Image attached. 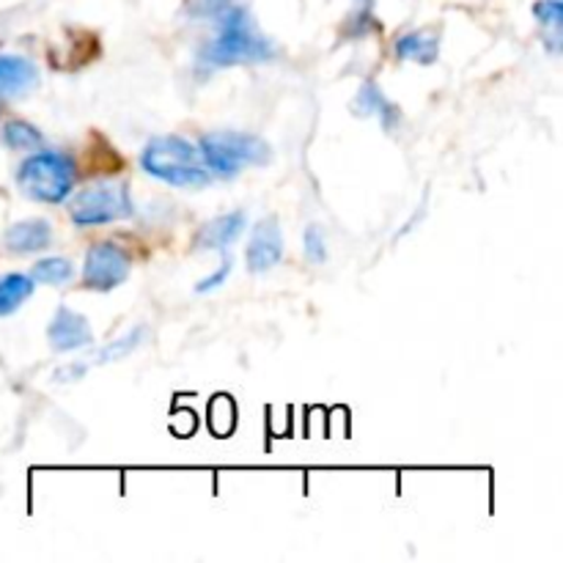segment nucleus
I'll return each mask as SVG.
<instances>
[{"mask_svg":"<svg viewBox=\"0 0 563 563\" xmlns=\"http://www.w3.org/2000/svg\"><path fill=\"white\" fill-rule=\"evenodd\" d=\"M220 31L207 47L201 49L203 66H234L251 60H269L275 55L273 42L253 27L245 9H223L214 14Z\"/></svg>","mask_w":563,"mask_h":563,"instance_id":"f257e3e1","label":"nucleus"},{"mask_svg":"<svg viewBox=\"0 0 563 563\" xmlns=\"http://www.w3.org/2000/svg\"><path fill=\"white\" fill-rule=\"evenodd\" d=\"M143 170L154 179L174 187H203L209 181V168L203 165L201 152L179 135H159L148 141L141 157Z\"/></svg>","mask_w":563,"mask_h":563,"instance_id":"f03ea898","label":"nucleus"},{"mask_svg":"<svg viewBox=\"0 0 563 563\" xmlns=\"http://www.w3.org/2000/svg\"><path fill=\"white\" fill-rule=\"evenodd\" d=\"M77 165L64 152H36L16 170V185L27 198L42 203H64L75 190Z\"/></svg>","mask_w":563,"mask_h":563,"instance_id":"7ed1b4c3","label":"nucleus"},{"mask_svg":"<svg viewBox=\"0 0 563 563\" xmlns=\"http://www.w3.org/2000/svg\"><path fill=\"white\" fill-rule=\"evenodd\" d=\"M203 165L218 176H234L240 174L245 165H267L273 152H269L267 141L247 132H209L198 143Z\"/></svg>","mask_w":563,"mask_h":563,"instance_id":"20e7f679","label":"nucleus"},{"mask_svg":"<svg viewBox=\"0 0 563 563\" xmlns=\"http://www.w3.org/2000/svg\"><path fill=\"white\" fill-rule=\"evenodd\" d=\"M69 214L77 225H104L113 220L130 218L132 201L124 185L99 181V185L82 187L69 203Z\"/></svg>","mask_w":563,"mask_h":563,"instance_id":"39448f33","label":"nucleus"},{"mask_svg":"<svg viewBox=\"0 0 563 563\" xmlns=\"http://www.w3.org/2000/svg\"><path fill=\"white\" fill-rule=\"evenodd\" d=\"M130 278V256L115 242H97L88 247L82 264V284L93 291H110Z\"/></svg>","mask_w":563,"mask_h":563,"instance_id":"423d86ee","label":"nucleus"},{"mask_svg":"<svg viewBox=\"0 0 563 563\" xmlns=\"http://www.w3.org/2000/svg\"><path fill=\"white\" fill-rule=\"evenodd\" d=\"M247 269L253 275L269 273L284 258V234H280L278 218L258 220L247 242Z\"/></svg>","mask_w":563,"mask_h":563,"instance_id":"0eeeda50","label":"nucleus"},{"mask_svg":"<svg viewBox=\"0 0 563 563\" xmlns=\"http://www.w3.org/2000/svg\"><path fill=\"white\" fill-rule=\"evenodd\" d=\"M47 341L55 352L82 350V346H88L93 341L91 324H88V319L82 313L60 306L47 328Z\"/></svg>","mask_w":563,"mask_h":563,"instance_id":"6e6552de","label":"nucleus"},{"mask_svg":"<svg viewBox=\"0 0 563 563\" xmlns=\"http://www.w3.org/2000/svg\"><path fill=\"white\" fill-rule=\"evenodd\" d=\"M245 225H247L245 212L220 214V218L209 220V223H203L201 229H198L196 247L198 251H225L231 242L240 240Z\"/></svg>","mask_w":563,"mask_h":563,"instance_id":"1a4fd4ad","label":"nucleus"},{"mask_svg":"<svg viewBox=\"0 0 563 563\" xmlns=\"http://www.w3.org/2000/svg\"><path fill=\"white\" fill-rule=\"evenodd\" d=\"M352 110H355V115H361V119H374V115H377V119L383 121L385 130H394V126L401 121L399 108H396V104L379 91L377 82L372 80L363 82L357 97L352 99Z\"/></svg>","mask_w":563,"mask_h":563,"instance_id":"9d476101","label":"nucleus"},{"mask_svg":"<svg viewBox=\"0 0 563 563\" xmlns=\"http://www.w3.org/2000/svg\"><path fill=\"white\" fill-rule=\"evenodd\" d=\"M3 242L11 253H38L53 242V225L42 218L20 220L5 231Z\"/></svg>","mask_w":563,"mask_h":563,"instance_id":"9b49d317","label":"nucleus"},{"mask_svg":"<svg viewBox=\"0 0 563 563\" xmlns=\"http://www.w3.org/2000/svg\"><path fill=\"white\" fill-rule=\"evenodd\" d=\"M38 82L36 66L22 55H0V97H22Z\"/></svg>","mask_w":563,"mask_h":563,"instance_id":"f8f14e48","label":"nucleus"},{"mask_svg":"<svg viewBox=\"0 0 563 563\" xmlns=\"http://www.w3.org/2000/svg\"><path fill=\"white\" fill-rule=\"evenodd\" d=\"M396 55L401 60H416V64H434L438 60V36L432 31H412L399 36Z\"/></svg>","mask_w":563,"mask_h":563,"instance_id":"ddd939ff","label":"nucleus"},{"mask_svg":"<svg viewBox=\"0 0 563 563\" xmlns=\"http://www.w3.org/2000/svg\"><path fill=\"white\" fill-rule=\"evenodd\" d=\"M33 286L36 280L22 273L3 275L0 278V317H11L14 311H20L27 297L33 295Z\"/></svg>","mask_w":563,"mask_h":563,"instance_id":"4468645a","label":"nucleus"},{"mask_svg":"<svg viewBox=\"0 0 563 563\" xmlns=\"http://www.w3.org/2000/svg\"><path fill=\"white\" fill-rule=\"evenodd\" d=\"M533 16L542 22L544 42H548L550 53H559L561 49V22H563V3L561 0H539L533 5Z\"/></svg>","mask_w":563,"mask_h":563,"instance_id":"2eb2a0df","label":"nucleus"},{"mask_svg":"<svg viewBox=\"0 0 563 563\" xmlns=\"http://www.w3.org/2000/svg\"><path fill=\"white\" fill-rule=\"evenodd\" d=\"M31 278L36 284H47V286H64L75 278V267H71L69 258L64 256H47L38 258L31 269Z\"/></svg>","mask_w":563,"mask_h":563,"instance_id":"dca6fc26","label":"nucleus"},{"mask_svg":"<svg viewBox=\"0 0 563 563\" xmlns=\"http://www.w3.org/2000/svg\"><path fill=\"white\" fill-rule=\"evenodd\" d=\"M146 335H148L146 328H135V330H132V333H126L124 339L110 341V344L104 346V350L97 352V363H113V361H121V357L132 355V352H135L137 346H141L143 341H146Z\"/></svg>","mask_w":563,"mask_h":563,"instance_id":"f3484780","label":"nucleus"},{"mask_svg":"<svg viewBox=\"0 0 563 563\" xmlns=\"http://www.w3.org/2000/svg\"><path fill=\"white\" fill-rule=\"evenodd\" d=\"M3 141L9 148H36L42 146V132L27 121H9L3 130Z\"/></svg>","mask_w":563,"mask_h":563,"instance_id":"a211bd4d","label":"nucleus"},{"mask_svg":"<svg viewBox=\"0 0 563 563\" xmlns=\"http://www.w3.org/2000/svg\"><path fill=\"white\" fill-rule=\"evenodd\" d=\"M234 410L236 407L229 396H218V399L209 405V423H212L214 434H220V438L231 434V429H234V423H236Z\"/></svg>","mask_w":563,"mask_h":563,"instance_id":"6ab92c4d","label":"nucleus"},{"mask_svg":"<svg viewBox=\"0 0 563 563\" xmlns=\"http://www.w3.org/2000/svg\"><path fill=\"white\" fill-rule=\"evenodd\" d=\"M302 242H306V256L311 264H322L324 258H328V245H324L322 225H308Z\"/></svg>","mask_w":563,"mask_h":563,"instance_id":"aec40b11","label":"nucleus"},{"mask_svg":"<svg viewBox=\"0 0 563 563\" xmlns=\"http://www.w3.org/2000/svg\"><path fill=\"white\" fill-rule=\"evenodd\" d=\"M229 275H231V262H229V253H223V264H220L218 273H212L209 278H203L201 284H196V291H198V295H207V291L223 286L225 280H229Z\"/></svg>","mask_w":563,"mask_h":563,"instance_id":"412c9836","label":"nucleus"},{"mask_svg":"<svg viewBox=\"0 0 563 563\" xmlns=\"http://www.w3.org/2000/svg\"><path fill=\"white\" fill-rule=\"evenodd\" d=\"M201 5H203V11H209V14H220V11L223 9H229L231 5V0H201Z\"/></svg>","mask_w":563,"mask_h":563,"instance_id":"4be33fe9","label":"nucleus"}]
</instances>
